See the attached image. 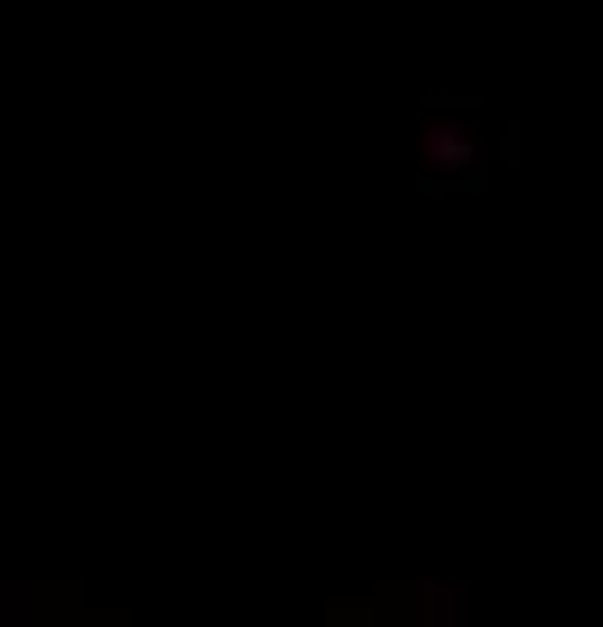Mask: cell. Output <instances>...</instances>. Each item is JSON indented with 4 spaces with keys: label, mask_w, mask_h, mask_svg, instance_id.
Here are the masks:
<instances>
[{
    "label": "cell",
    "mask_w": 603,
    "mask_h": 627,
    "mask_svg": "<svg viewBox=\"0 0 603 627\" xmlns=\"http://www.w3.org/2000/svg\"><path fill=\"white\" fill-rule=\"evenodd\" d=\"M422 157H429V169H441V175H458V169H477L482 163L477 139H470L458 121H434V127L422 133Z\"/></svg>",
    "instance_id": "obj_1"
}]
</instances>
